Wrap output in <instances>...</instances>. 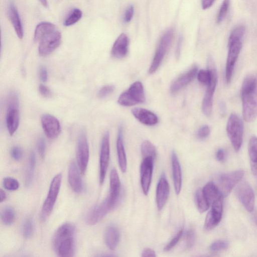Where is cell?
Segmentation results:
<instances>
[{"label": "cell", "instance_id": "obj_1", "mask_svg": "<svg viewBox=\"0 0 257 257\" xmlns=\"http://www.w3.org/2000/svg\"><path fill=\"white\" fill-rule=\"evenodd\" d=\"M242 116L246 122L253 121L257 116V78L247 75L241 87Z\"/></svg>", "mask_w": 257, "mask_h": 257}, {"label": "cell", "instance_id": "obj_2", "mask_svg": "<svg viewBox=\"0 0 257 257\" xmlns=\"http://www.w3.org/2000/svg\"><path fill=\"white\" fill-rule=\"evenodd\" d=\"M75 233V227L70 223H65L57 229L53 238V246L58 255L62 257L73 255Z\"/></svg>", "mask_w": 257, "mask_h": 257}, {"label": "cell", "instance_id": "obj_3", "mask_svg": "<svg viewBox=\"0 0 257 257\" xmlns=\"http://www.w3.org/2000/svg\"><path fill=\"white\" fill-rule=\"evenodd\" d=\"M145 99L143 85L141 81H137L119 95L117 102L121 106H131L144 103Z\"/></svg>", "mask_w": 257, "mask_h": 257}, {"label": "cell", "instance_id": "obj_4", "mask_svg": "<svg viewBox=\"0 0 257 257\" xmlns=\"http://www.w3.org/2000/svg\"><path fill=\"white\" fill-rule=\"evenodd\" d=\"M228 137L235 151H238L241 146L243 124L240 118L235 113H231L228 117L226 124Z\"/></svg>", "mask_w": 257, "mask_h": 257}, {"label": "cell", "instance_id": "obj_5", "mask_svg": "<svg viewBox=\"0 0 257 257\" xmlns=\"http://www.w3.org/2000/svg\"><path fill=\"white\" fill-rule=\"evenodd\" d=\"M19 99L15 91L10 93L8 98V108L6 116L7 129L11 136L13 135L19 125Z\"/></svg>", "mask_w": 257, "mask_h": 257}, {"label": "cell", "instance_id": "obj_6", "mask_svg": "<svg viewBox=\"0 0 257 257\" xmlns=\"http://www.w3.org/2000/svg\"><path fill=\"white\" fill-rule=\"evenodd\" d=\"M62 182V174L55 175L51 181L48 193L42 207L40 217L44 221L49 215L54 208Z\"/></svg>", "mask_w": 257, "mask_h": 257}, {"label": "cell", "instance_id": "obj_7", "mask_svg": "<svg viewBox=\"0 0 257 257\" xmlns=\"http://www.w3.org/2000/svg\"><path fill=\"white\" fill-rule=\"evenodd\" d=\"M172 29L168 30L161 37L156 49L152 63L149 69V73H154L160 66L169 49L173 37Z\"/></svg>", "mask_w": 257, "mask_h": 257}, {"label": "cell", "instance_id": "obj_8", "mask_svg": "<svg viewBox=\"0 0 257 257\" xmlns=\"http://www.w3.org/2000/svg\"><path fill=\"white\" fill-rule=\"evenodd\" d=\"M244 172L241 170L225 173L219 175L215 183L221 195L227 196L234 187L241 180Z\"/></svg>", "mask_w": 257, "mask_h": 257}, {"label": "cell", "instance_id": "obj_9", "mask_svg": "<svg viewBox=\"0 0 257 257\" xmlns=\"http://www.w3.org/2000/svg\"><path fill=\"white\" fill-rule=\"evenodd\" d=\"M208 63L212 70V77L210 82L207 85V87L202 103V111L206 116H209L212 112L213 95L217 82L216 71L211 58H209Z\"/></svg>", "mask_w": 257, "mask_h": 257}, {"label": "cell", "instance_id": "obj_10", "mask_svg": "<svg viewBox=\"0 0 257 257\" xmlns=\"http://www.w3.org/2000/svg\"><path fill=\"white\" fill-rule=\"evenodd\" d=\"M228 50L225 67V80L227 83L231 80L234 66L241 49V40L228 39Z\"/></svg>", "mask_w": 257, "mask_h": 257}, {"label": "cell", "instance_id": "obj_11", "mask_svg": "<svg viewBox=\"0 0 257 257\" xmlns=\"http://www.w3.org/2000/svg\"><path fill=\"white\" fill-rule=\"evenodd\" d=\"M61 34L55 30L44 36L40 41L38 51L41 56H46L53 52L60 44Z\"/></svg>", "mask_w": 257, "mask_h": 257}, {"label": "cell", "instance_id": "obj_12", "mask_svg": "<svg viewBox=\"0 0 257 257\" xmlns=\"http://www.w3.org/2000/svg\"><path fill=\"white\" fill-rule=\"evenodd\" d=\"M76 155L79 170L82 174H84L87 167L89 157L87 137L84 131L81 133L78 139Z\"/></svg>", "mask_w": 257, "mask_h": 257}, {"label": "cell", "instance_id": "obj_13", "mask_svg": "<svg viewBox=\"0 0 257 257\" xmlns=\"http://www.w3.org/2000/svg\"><path fill=\"white\" fill-rule=\"evenodd\" d=\"M110 156L109 134L106 132L102 139L99 159V182H104L107 170Z\"/></svg>", "mask_w": 257, "mask_h": 257}, {"label": "cell", "instance_id": "obj_14", "mask_svg": "<svg viewBox=\"0 0 257 257\" xmlns=\"http://www.w3.org/2000/svg\"><path fill=\"white\" fill-rule=\"evenodd\" d=\"M223 198L221 196L211 204V208L207 213L204 223V228L210 230L220 222L223 212Z\"/></svg>", "mask_w": 257, "mask_h": 257}, {"label": "cell", "instance_id": "obj_15", "mask_svg": "<svg viewBox=\"0 0 257 257\" xmlns=\"http://www.w3.org/2000/svg\"><path fill=\"white\" fill-rule=\"evenodd\" d=\"M154 159L151 157L144 158L140 166L141 184L143 192L147 195L152 178Z\"/></svg>", "mask_w": 257, "mask_h": 257}, {"label": "cell", "instance_id": "obj_16", "mask_svg": "<svg viewBox=\"0 0 257 257\" xmlns=\"http://www.w3.org/2000/svg\"><path fill=\"white\" fill-rule=\"evenodd\" d=\"M236 194L246 210L252 212L254 206L255 198L249 184L246 182H241L236 189Z\"/></svg>", "mask_w": 257, "mask_h": 257}, {"label": "cell", "instance_id": "obj_17", "mask_svg": "<svg viewBox=\"0 0 257 257\" xmlns=\"http://www.w3.org/2000/svg\"><path fill=\"white\" fill-rule=\"evenodd\" d=\"M114 206L107 197L101 204L92 209L86 217V222L94 225L100 221Z\"/></svg>", "mask_w": 257, "mask_h": 257}, {"label": "cell", "instance_id": "obj_18", "mask_svg": "<svg viewBox=\"0 0 257 257\" xmlns=\"http://www.w3.org/2000/svg\"><path fill=\"white\" fill-rule=\"evenodd\" d=\"M43 129L47 138L54 139L57 138L61 131L59 121L54 116L45 114L41 117Z\"/></svg>", "mask_w": 257, "mask_h": 257}, {"label": "cell", "instance_id": "obj_19", "mask_svg": "<svg viewBox=\"0 0 257 257\" xmlns=\"http://www.w3.org/2000/svg\"><path fill=\"white\" fill-rule=\"evenodd\" d=\"M198 66L193 65L187 71L177 77L171 84L170 91L172 93H175L190 83L197 75Z\"/></svg>", "mask_w": 257, "mask_h": 257}, {"label": "cell", "instance_id": "obj_20", "mask_svg": "<svg viewBox=\"0 0 257 257\" xmlns=\"http://www.w3.org/2000/svg\"><path fill=\"white\" fill-rule=\"evenodd\" d=\"M170 193V186L166 175L163 174L158 181L156 193L157 206L159 210L163 208Z\"/></svg>", "mask_w": 257, "mask_h": 257}, {"label": "cell", "instance_id": "obj_21", "mask_svg": "<svg viewBox=\"0 0 257 257\" xmlns=\"http://www.w3.org/2000/svg\"><path fill=\"white\" fill-rule=\"evenodd\" d=\"M133 115L141 123L147 125H154L158 122V117L151 111L141 107L132 109Z\"/></svg>", "mask_w": 257, "mask_h": 257}, {"label": "cell", "instance_id": "obj_22", "mask_svg": "<svg viewBox=\"0 0 257 257\" xmlns=\"http://www.w3.org/2000/svg\"><path fill=\"white\" fill-rule=\"evenodd\" d=\"M120 191V182L117 172L113 168L110 174V191L107 197L110 203L115 206L118 201Z\"/></svg>", "mask_w": 257, "mask_h": 257}, {"label": "cell", "instance_id": "obj_23", "mask_svg": "<svg viewBox=\"0 0 257 257\" xmlns=\"http://www.w3.org/2000/svg\"><path fill=\"white\" fill-rule=\"evenodd\" d=\"M129 41L127 36L124 33L121 34L114 43L111 53L116 58L124 57L127 53Z\"/></svg>", "mask_w": 257, "mask_h": 257}, {"label": "cell", "instance_id": "obj_24", "mask_svg": "<svg viewBox=\"0 0 257 257\" xmlns=\"http://www.w3.org/2000/svg\"><path fill=\"white\" fill-rule=\"evenodd\" d=\"M171 163L174 189L177 195H179L182 188V171L179 161L175 151L171 154Z\"/></svg>", "mask_w": 257, "mask_h": 257}, {"label": "cell", "instance_id": "obj_25", "mask_svg": "<svg viewBox=\"0 0 257 257\" xmlns=\"http://www.w3.org/2000/svg\"><path fill=\"white\" fill-rule=\"evenodd\" d=\"M68 182L72 189L76 193H79L82 189V182L79 172L74 162L70 163L68 173Z\"/></svg>", "mask_w": 257, "mask_h": 257}, {"label": "cell", "instance_id": "obj_26", "mask_svg": "<svg viewBox=\"0 0 257 257\" xmlns=\"http://www.w3.org/2000/svg\"><path fill=\"white\" fill-rule=\"evenodd\" d=\"M122 132V126H119L116 140V150L119 168L122 172L125 173L127 168V161L123 142Z\"/></svg>", "mask_w": 257, "mask_h": 257}, {"label": "cell", "instance_id": "obj_27", "mask_svg": "<svg viewBox=\"0 0 257 257\" xmlns=\"http://www.w3.org/2000/svg\"><path fill=\"white\" fill-rule=\"evenodd\" d=\"M119 237V232L116 227L110 225L107 227L104 233V241L110 250H114L117 247Z\"/></svg>", "mask_w": 257, "mask_h": 257}, {"label": "cell", "instance_id": "obj_28", "mask_svg": "<svg viewBox=\"0 0 257 257\" xmlns=\"http://www.w3.org/2000/svg\"><path fill=\"white\" fill-rule=\"evenodd\" d=\"M8 15L16 33L20 39H22L23 37L22 24L18 12L13 3H11L9 5Z\"/></svg>", "mask_w": 257, "mask_h": 257}, {"label": "cell", "instance_id": "obj_29", "mask_svg": "<svg viewBox=\"0 0 257 257\" xmlns=\"http://www.w3.org/2000/svg\"><path fill=\"white\" fill-rule=\"evenodd\" d=\"M202 190L204 197L209 204H212L213 202L222 196L217 187L213 182L207 183Z\"/></svg>", "mask_w": 257, "mask_h": 257}, {"label": "cell", "instance_id": "obj_30", "mask_svg": "<svg viewBox=\"0 0 257 257\" xmlns=\"http://www.w3.org/2000/svg\"><path fill=\"white\" fill-rule=\"evenodd\" d=\"M56 26L49 22L39 24L36 27L34 33V40L40 41L44 36L55 30Z\"/></svg>", "mask_w": 257, "mask_h": 257}, {"label": "cell", "instance_id": "obj_31", "mask_svg": "<svg viewBox=\"0 0 257 257\" xmlns=\"http://www.w3.org/2000/svg\"><path fill=\"white\" fill-rule=\"evenodd\" d=\"M248 154L251 163V168L254 173L257 174V137L253 136L248 143Z\"/></svg>", "mask_w": 257, "mask_h": 257}, {"label": "cell", "instance_id": "obj_32", "mask_svg": "<svg viewBox=\"0 0 257 257\" xmlns=\"http://www.w3.org/2000/svg\"><path fill=\"white\" fill-rule=\"evenodd\" d=\"M195 202L200 213L205 212L209 207V203L204 197L202 189H198L195 194Z\"/></svg>", "mask_w": 257, "mask_h": 257}, {"label": "cell", "instance_id": "obj_33", "mask_svg": "<svg viewBox=\"0 0 257 257\" xmlns=\"http://www.w3.org/2000/svg\"><path fill=\"white\" fill-rule=\"evenodd\" d=\"M141 151L143 158L151 157L155 159L156 156V150L155 146L151 142L147 140L142 143Z\"/></svg>", "mask_w": 257, "mask_h": 257}, {"label": "cell", "instance_id": "obj_34", "mask_svg": "<svg viewBox=\"0 0 257 257\" xmlns=\"http://www.w3.org/2000/svg\"><path fill=\"white\" fill-rule=\"evenodd\" d=\"M1 216L3 223L6 225H10L15 220V211L11 206L5 207L1 212Z\"/></svg>", "mask_w": 257, "mask_h": 257}, {"label": "cell", "instance_id": "obj_35", "mask_svg": "<svg viewBox=\"0 0 257 257\" xmlns=\"http://www.w3.org/2000/svg\"><path fill=\"white\" fill-rule=\"evenodd\" d=\"M82 13L77 8L73 9L64 21V25L70 26L77 23L82 17Z\"/></svg>", "mask_w": 257, "mask_h": 257}, {"label": "cell", "instance_id": "obj_36", "mask_svg": "<svg viewBox=\"0 0 257 257\" xmlns=\"http://www.w3.org/2000/svg\"><path fill=\"white\" fill-rule=\"evenodd\" d=\"M36 164L35 155L33 152L30 153L29 160V166L26 177V185L29 186L32 183L34 173Z\"/></svg>", "mask_w": 257, "mask_h": 257}, {"label": "cell", "instance_id": "obj_37", "mask_svg": "<svg viewBox=\"0 0 257 257\" xmlns=\"http://www.w3.org/2000/svg\"><path fill=\"white\" fill-rule=\"evenodd\" d=\"M197 76L200 82L207 85L210 82L212 77V70L211 67L208 66V69L207 70H200L197 72Z\"/></svg>", "mask_w": 257, "mask_h": 257}, {"label": "cell", "instance_id": "obj_38", "mask_svg": "<svg viewBox=\"0 0 257 257\" xmlns=\"http://www.w3.org/2000/svg\"><path fill=\"white\" fill-rule=\"evenodd\" d=\"M230 5V0H223L216 18L217 24L221 23L225 18Z\"/></svg>", "mask_w": 257, "mask_h": 257}, {"label": "cell", "instance_id": "obj_39", "mask_svg": "<svg viewBox=\"0 0 257 257\" xmlns=\"http://www.w3.org/2000/svg\"><path fill=\"white\" fill-rule=\"evenodd\" d=\"M34 225L33 222L31 218H27L23 226V234L25 238L31 237L33 233Z\"/></svg>", "mask_w": 257, "mask_h": 257}, {"label": "cell", "instance_id": "obj_40", "mask_svg": "<svg viewBox=\"0 0 257 257\" xmlns=\"http://www.w3.org/2000/svg\"><path fill=\"white\" fill-rule=\"evenodd\" d=\"M195 234L194 230L190 228L186 231L185 235V248L188 249L191 248L195 243Z\"/></svg>", "mask_w": 257, "mask_h": 257}, {"label": "cell", "instance_id": "obj_41", "mask_svg": "<svg viewBox=\"0 0 257 257\" xmlns=\"http://www.w3.org/2000/svg\"><path fill=\"white\" fill-rule=\"evenodd\" d=\"M4 187L10 191H15L19 187V183L18 181L12 177H6L3 180Z\"/></svg>", "mask_w": 257, "mask_h": 257}, {"label": "cell", "instance_id": "obj_42", "mask_svg": "<svg viewBox=\"0 0 257 257\" xmlns=\"http://www.w3.org/2000/svg\"><path fill=\"white\" fill-rule=\"evenodd\" d=\"M183 228H181L172 238V239L165 245L164 250L166 252L172 249L178 242L183 233Z\"/></svg>", "mask_w": 257, "mask_h": 257}, {"label": "cell", "instance_id": "obj_43", "mask_svg": "<svg viewBox=\"0 0 257 257\" xmlns=\"http://www.w3.org/2000/svg\"><path fill=\"white\" fill-rule=\"evenodd\" d=\"M228 246V243L227 241L219 239L212 242L210 245L209 249L212 252H217L226 249Z\"/></svg>", "mask_w": 257, "mask_h": 257}, {"label": "cell", "instance_id": "obj_44", "mask_svg": "<svg viewBox=\"0 0 257 257\" xmlns=\"http://www.w3.org/2000/svg\"><path fill=\"white\" fill-rule=\"evenodd\" d=\"M245 31V29L243 26H239L232 31L228 39L241 40Z\"/></svg>", "mask_w": 257, "mask_h": 257}, {"label": "cell", "instance_id": "obj_45", "mask_svg": "<svg viewBox=\"0 0 257 257\" xmlns=\"http://www.w3.org/2000/svg\"><path fill=\"white\" fill-rule=\"evenodd\" d=\"M115 87L113 85H106L102 87L98 92L100 98L105 97L111 94L114 90Z\"/></svg>", "mask_w": 257, "mask_h": 257}, {"label": "cell", "instance_id": "obj_46", "mask_svg": "<svg viewBox=\"0 0 257 257\" xmlns=\"http://www.w3.org/2000/svg\"><path fill=\"white\" fill-rule=\"evenodd\" d=\"M210 130L207 125L201 126L197 131V137L200 139L206 138L210 134Z\"/></svg>", "mask_w": 257, "mask_h": 257}, {"label": "cell", "instance_id": "obj_47", "mask_svg": "<svg viewBox=\"0 0 257 257\" xmlns=\"http://www.w3.org/2000/svg\"><path fill=\"white\" fill-rule=\"evenodd\" d=\"M37 147L39 155L42 158H43L45 156L46 150V144L44 138H40L38 139Z\"/></svg>", "mask_w": 257, "mask_h": 257}, {"label": "cell", "instance_id": "obj_48", "mask_svg": "<svg viewBox=\"0 0 257 257\" xmlns=\"http://www.w3.org/2000/svg\"><path fill=\"white\" fill-rule=\"evenodd\" d=\"M11 154L15 160L19 161L22 157L23 152L19 147L15 146L12 149Z\"/></svg>", "mask_w": 257, "mask_h": 257}, {"label": "cell", "instance_id": "obj_49", "mask_svg": "<svg viewBox=\"0 0 257 257\" xmlns=\"http://www.w3.org/2000/svg\"><path fill=\"white\" fill-rule=\"evenodd\" d=\"M134 13V8L132 5H130L125 11L123 21L125 23H129L133 17Z\"/></svg>", "mask_w": 257, "mask_h": 257}, {"label": "cell", "instance_id": "obj_50", "mask_svg": "<svg viewBox=\"0 0 257 257\" xmlns=\"http://www.w3.org/2000/svg\"><path fill=\"white\" fill-rule=\"evenodd\" d=\"M39 91L40 94L45 97L49 98L52 96L51 90L43 84H41L39 85Z\"/></svg>", "mask_w": 257, "mask_h": 257}, {"label": "cell", "instance_id": "obj_51", "mask_svg": "<svg viewBox=\"0 0 257 257\" xmlns=\"http://www.w3.org/2000/svg\"><path fill=\"white\" fill-rule=\"evenodd\" d=\"M39 77L42 81L45 82L48 79L47 69L44 66H41L39 70Z\"/></svg>", "mask_w": 257, "mask_h": 257}, {"label": "cell", "instance_id": "obj_52", "mask_svg": "<svg viewBox=\"0 0 257 257\" xmlns=\"http://www.w3.org/2000/svg\"><path fill=\"white\" fill-rule=\"evenodd\" d=\"M141 256L143 257H155L156 256V254L153 249L147 247L143 249Z\"/></svg>", "mask_w": 257, "mask_h": 257}, {"label": "cell", "instance_id": "obj_53", "mask_svg": "<svg viewBox=\"0 0 257 257\" xmlns=\"http://www.w3.org/2000/svg\"><path fill=\"white\" fill-rule=\"evenodd\" d=\"M182 44V36H180L177 42L176 51H175V57L177 59H178L180 56L181 46Z\"/></svg>", "mask_w": 257, "mask_h": 257}, {"label": "cell", "instance_id": "obj_54", "mask_svg": "<svg viewBox=\"0 0 257 257\" xmlns=\"http://www.w3.org/2000/svg\"><path fill=\"white\" fill-rule=\"evenodd\" d=\"M215 0H201L202 8L206 10L210 8L214 3Z\"/></svg>", "mask_w": 257, "mask_h": 257}, {"label": "cell", "instance_id": "obj_55", "mask_svg": "<svg viewBox=\"0 0 257 257\" xmlns=\"http://www.w3.org/2000/svg\"><path fill=\"white\" fill-rule=\"evenodd\" d=\"M225 157L224 152L223 149L218 150L216 153V158L217 161L222 162L224 160Z\"/></svg>", "mask_w": 257, "mask_h": 257}, {"label": "cell", "instance_id": "obj_56", "mask_svg": "<svg viewBox=\"0 0 257 257\" xmlns=\"http://www.w3.org/2000/svg\"><path fill=\"white\" fill-rule=\"evenodd\" d=\"M7 198V195L5 192L2 189L0 190V200L1 202L4 201Z\"/></svg>", "mask_w": 257, "mask_h": 257}, {"label": "cell", "instance_id": "obj_57", "mask_svg": "<svg viewBox=\"0 0 257 257\" xmlns=\"http://www.w3.org/2000/svg\"><path fill=\"white\" fill-rule=\"evenodd\" d=\"M40 2H41V3L42 4V5L45 7H47V0H39Z\"/></svg>", "mask_w": 257, "mask_h": 257}, {"label": "cell", "instance_id": "obj_58", "mask_svg": "<svg viewBox=\"0 0 257 257\" xmlns=\"http://www.w3.org/2000/svg\"><path fill=\"white\" fill-rule=\"evenodd\" d=\"M254 221L256 224L257 225V215H256L254 217Z\"/></svg>", "mask_w": 257, "mask_h": 257}]
</instances>
